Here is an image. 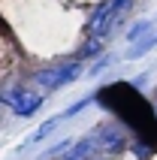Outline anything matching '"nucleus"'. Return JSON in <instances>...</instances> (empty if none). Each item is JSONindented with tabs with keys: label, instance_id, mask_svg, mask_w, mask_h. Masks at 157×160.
I'll use <instances>...</instances> for the list:
<instances>
[{
	"label": "nucleus",
	"instance_id": "3",
	"mask_svg": "<svg viewBox=\"0 0 157 160\" xmlns=\"http://www.w3.org/2000/svg\"><path fill=\"white\" fill-rule=\"evenodd\" d=\"M94 139L97 145L103 148L106 157H121L124 151H127V133H124L121 127H97L94 130Z\"/></svg>",
	"mask_w": 157,
	"mask_h": 160
},
{
	"label": "nucleus",
	"instance_id": "6",
	"mask_svg": "<svg viewBox=\"0 0 157 160\" xmlns=\"http://www.w3.org/2000/svg\"><path fill=\"white\" fill-rule=\"evenodd\" d=\"M151 30H154V21H151V18H139V21H133L130 27H127V45L130 42H136V39H142V36L145 33H151Z\"/></svg>",
	"mask_w": 157,
	"mask_h": 160
},
{
	"label": "nucleus",
	"instance_id": "8",
	"mask_svg": "<svg viewBox=\"0 0 157 160\" xmlns=\"http://www.w3.org/2000/svg\"><path fill=\"white\" fill-rule=\"evenodd\" d=\"M88 103H91V97H82V100H76V103H73L70 109H63V112H61V118H63V121H67V118H76L78 112H82V109L88 106Z\"/></svg>",
	"mask_w": 157,
	"mask_h": 160
},
{
	"label": "nucleus",
	"instance_id": "10",
	"mask_svg": "<svg viewBox=\"0 0 157 160\" xmlns=\"http://www.w3.org/2000/svg\"><path fill=\"white\" fill-rule=\"evenodd\" d=\"M73 142H76V139H61V142H58V145H52V148H48V151H45V157H58V154H63V151H67V148H70V145Z\"/></svg>",
	"mask_w": 157,
	"mask_h": 160
},
{
	"label": "nucleus",
	"instance_id": "1",
	"mask_svg": "<svg viewBox=\"0 0 157 160\" xmlns=\"http://www.w3.org/2000/svg\"><path fill=\"white\" fill-rule=\"evenodd\" d=\"M82 72H85V63L78 61V58H70V61H61V63H54V67H48V70H39L33 76V82L43 91H58L63 85H73Z\"/></svg>",
	"mask_w": 157,
	"mask_h": 160
},
{
	"label": "nucleus",
	"instance_id": "9",
	"mask_svg": "<svg viewBox=\"0 0 157 160\" xmlns=\"http://www.w3.org/2000/svg\"><path fill=\"white\" fill-rule=\"evenodd\" d=\"M109 63H112V58H109V54H100V58H97V61L88 67V76H100V72H103Z\"/></svg>",
	"mask_w": 157,
	"mask_h": 160
},
{
	"label": "nucleus",
	"instance_id": "4",
	"mask_svg": "<svg viewBox=\"0 0 157 160\" xmlns=\"http://www.w3.org/2000/svg\"><path fill=\"white\" fill-rule=\"evenodd\" d=\"M103 52H106V42H103V39H97V36H85V42L78 45L76 58L85 63V61H94V58H100Z\"/></svg>",
	"mask_w": 157,
	"mask_h": 160
},
{
	"label": "nucleus",
	"instance_id": "5",
	"mask_svg": "<svg viewBox=\"0 0 157 160\" xmlns=\"http://www.w3.org/2000/svg\"><path fill=\"white\" fill-rule=\"evenodd\" d=\"M154 42H157V33L151 30V33H145L142 39H136V42L127 45V52H124V61H136V58H142V54H148Z\"/></svg>",
	"mask_w": 157,
	"mask_h": 160
},
{
	"label": "nucleus",
	"instance_id": "2",
	"mask_svg": "<svg viewBox=\"0 0 157 160\" xmlns=\"http://www.w3.org/2000/svg\"><path fill=\"white\" fill-rule=\"evenodd\" d=\"M0 100H3L18 118H30V115H36V112L43 109L45 94L30 91V88H24V85H15V88H9L6 94H0Z\"/></svg>",
	"mask_w": 157,
	"mask_h": 160
},
{
	"label": "nucleus",
	"instance_id": "7",
	"mask_svg": "<svg viewBox=\"0 0 157 160\" xmlns=\"http://www.w3.org/2000/svg\"><path fill=\"white\" fill-rule=\"evenodd\" d=\"M61 121H63L61 115H54V118H48V121H43V124L36 127V133L30 136V139H27V145H36V142H43V139H48V136L54 133V127L61 124Z\"/></svg>",
	"mask_w": 157,
	"mask_h": 160
}]
</instances>
